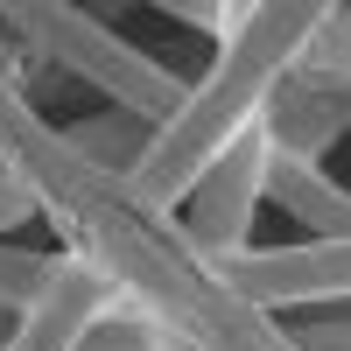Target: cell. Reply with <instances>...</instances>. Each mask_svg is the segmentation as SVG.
<instances>
[{
    "mask_svg": "<svg viewBox=\"0 0 351 351\" xmlns=\"http://www.w3.org/2000/svg\"><path fill=\"white\" fill-rule=\"evenodd\" d=\"M260 176H267V141H260V127H253L190 183V225L183 232L211 260L246 253V232H253V211H260Z\"/></svg>",
    "mask_w": 351,
    "mask_h": 351,
    "instance_id": "cell-5",
    "label": "cell"
},
{
    "mask_svg": "<svg viewBox=\"0 0 351 351\" xmlns=\"http://www.w3.org/2000/svg\"><path fill=\"white\" fill-rule=\"evenodd\" d=\"M218 274L232 281V295H239L246 309L274 316L281 302H330L344 309L351 295V239H316V246H281V253H232L218 260Z\"/></svg>",
    "mask_w": 351,
    "mask_h": 351,
    "instance_id": "cell-4",
    "label": "cell"
},
{
    "mask_svg": "<svg viewBox=\"0 0 351 351\" xmlns=\"http://www.w3.org/2000/svg\"><path fill=\"white\" fill-rule=\"evenodd\" d=\"M344 120H351V84L316 77V71H302L295 56H288V71L274 77L267 106H260V141H267V155H281V162H316L324 169V155L337 148Z\"/></svg>",
    "mask_w": 351,
    "mask_h": 351,
    "instance_id": "cell-6",
    "label": "cell"
},
{
    "mask_svg": "<svg viewBox=\"0 0 351 351\" xmlns=\"http://www.w3.org/2000/svg\"><path fill=\"white\" fill-rule=\"evenodd\" d=\"M155 324H141V316L134 309H120V302H106L99 316H92V324H84L77 330V344L71 351H155Z\"/></svg>",
    "mask_w": 351,
    "mask_h": 351,
    "instance_id": "cell-11",
    "label": "cell"
},
{
    "mask_svg": "<svg viewBox=\"0 0 351 351\" xmlns=\"http://www.w3.org/2000/svg\"><path fill=\"white\" fill-rule=\"evenodd\" d=\"M155 351H190V344H176V337H155Z\"/></svg>",
    "mask_w": 351,
    "mask_h": 351,
    "instance_id": "cell-17",
    "label": "cell"
},
{
    "mask_svg": "<svg viewBox=\"0 0 351 351\" xmlns=\"http://www.w3.org/2000/svg\"><path fill=\"white\" fill-rule=\"evenodd\" d=\"M28 218H36V197L0 169V232H14V225H28Z\"/></svg>",
    "mask_w": 351,
    "mask_h": 351,
    "instance_id": "cell-15",
    "label": "cell"
},
{
    "mask_svg": "<svg viewBox=\"0 0 351 351\" xmlns=\"http://www.w3.org/2000/svg\"><path fill=\"white\" fill-rule=\"evenodd\" d=\"M0 169L64 232L71 260H84L112 288V302L155 324L162 337L190 351H295L274 316L232 295L218 260L176 225V211L148 204L127 176L84 162L8 71H0Z\"/></svg>",
    "mask_w": 351,
    "mask_h": 351,
    "instance_id": "cell-1",
    "label": "cell"
},
{
    "mask_svg": "<svg viewBox=\"0 0 351 351\" xmlns=\"http://www.w3.org/2000/svg\"><path fill=\"white\" fill-rule=\"evenodd\" d=\"M14 330H21V316H8V309H0V351L14 344Z\"/></svg>",
    "mask_w": 351,
    "mask_h": 351,
    "instance_id": "cell-16",
    "label": "cell"
},
{
    "mask_svg": "<svg viewBox=\"0 0 351 351\" xmlns=\"http://www.w3.org/2000/svg\"><path fill=\"white\" fill-rule=\"evenodd\" d=\"M260 197H274L281 211H295L316 239H351V197H344L316 162H281V155H267Z\"/></svg>",
    "mask_w": 351,
    "mask_h": 351,
    "instance_id": "cell-8",
    "label": "cell"
},
{
    "mask_svg": "<svg viewBox=\"0 0 351 351\" xmlns=\"http://www.w3.org/2000/svg\"><path fill=\"white\" fill-rule=\"evenodd\" d=\"M309 21H316V0H246L239 36L218 43V64L204 71V84H190L183 106L148 134V148H141L127 183L148 204L176 211L197 176L211 169L239 134L260 127V106H267L274 77L288 71L295 43L309 36Z\"/></svg>",
    "mask_w": 351,
    "mask_h": 351,
    "instance_id": "cell-2",
    "label": "cell"
},
{
    "mask_svg": "<svg viewBox=\"0 0 351 351\" xmlns=\"http://www.w3.org/2000/svg\"><path fill=\"white\" fill-rule=\"evenodd\" d=\"M295 64H302V71H316V77H337V84H351V8H344V0L316 8L309 36L295 43Z\"/></svg>",
    "mask_w": 351,
    "mask_h": 351,
    "instance_id": "cell-10",
    "label": "cell"
},
{
    "mask_svg": "<svg viewBox=\"0 0 351 351\" xmlns=\"http://www.w3.org/2000/svg\"><path fill=\"white\" fill-rule=\"evenodd\" d=\"M106 302H112V288H106L92 267H84V260L56 253V267H49V281H43V295L28 302V316H21V330H14L8 351H71L77 330L92 324Z\"/></svg>",
    "mask_w": 351,
    "mask_h": 351,
    "instance_id": "cell-7",
    "label": "cell"
},
{
    "mask_svg": "<svg viewBox=\"0 0 351 351\" xmlns=\"http://www.w3.org/2000/svg\"><path fill=\"white\" fill-rule=\"evenodd\" d=\"M0 36L71 71L77 84H99L112 112H127L141 127H162L190 92L169 64H155L148 49H134L120 28H106L92 8H71V0H0Z\"/></svg>",
    "mask_w": 351,
    "mask_h": 351,
    "instance_id": "cell-3",
    "label": "cell"
},
{
    "mask_svg": "<svg viewBox=\"0 0 351 351\" xmlns=\"http://www.w3.org/2000/svg\"><path fill=\"white\" fill-rule=\"evenodd\" d=\"M56 267V253H21V246H0V309L28 316V302L43 295V281Z\"/></svg>",
    "mask_w": 351,
    "mask_h": 351,
    "instance_id": "cell-12",
    "label": "cell"
},
{
    "mask_svg": "<svg viewBox=\"0 0 351 351\" xmlns=\"http://www.w3.org/2000/svg\"><path fill=\"white\" fill-rule=\"evenodd\" d=\"M162 14L183 21V28H204V36H218V43H232L239 21H246V8H232V0H218V8H211V0H169Z\"/></svg>",
    "mask_w": 351,
    "mask_h": 351,
    "instance_id": "cell-13",
    "label": "cell"
},
{
    "mask_svg": "<svg viewBox=\"0 0 351 351\" xmlns=\"http://www.w3.org/2000/svg\"><path fill=\"white\" fill-rule=\"evenodd\" d=\"M295 351H344V309H330V324H302V330H281Z\"/></svg>",
    "mask_w": 351,
    "mask_h": 351,
    "instance_id": "cell-14",
    "label": "cell"
},
{
    "mask_svg": "<svg viewBox=\"0 0 351 351\" xmlns=\"http://www.w3.org/2000/svg\"><path fill=\"white\" fill-rule=\"evenodd\" d=\"M56 134H64L84 162H99V169H112V176H134V162H141V148H148L155 127L127 120V112H99V120H77V127H56Z\"/></svg>",
    "mask_w": 351,
    "mask_h": 351,
    "instance_id": "cell-9",
    "label": "cell"
}]
</instances>
